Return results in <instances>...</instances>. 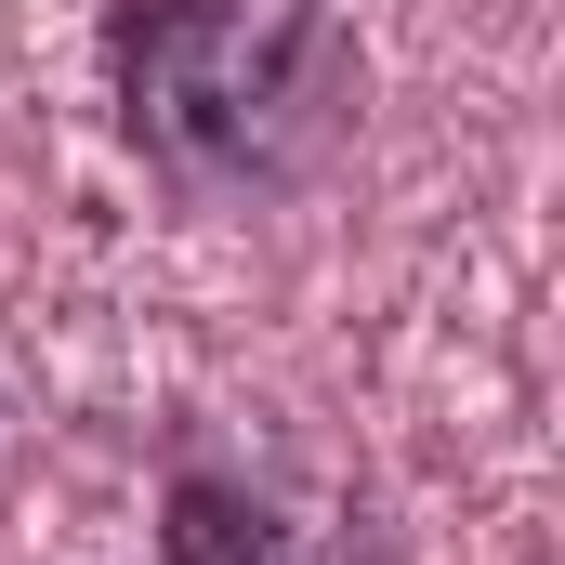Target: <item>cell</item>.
<instances>
[{
  "mask_svg": "<svg viewBox=\"0 0 565 565\" xmlns=\"http://www.w3.org/2000/svg\"><path fill=\"white\" fill-rule=\"evenodd\" d=\"M158 553L171 565H342V553H316V526H289L250 473H171L158 487Z\"/></svg>",
  "mask_w": 565,
  "mask_h": 565,
  "instance_id": "obj_2",
  "label": "cell"
},
{
  "mask_svg": "<svg viewBox=\"0 0 565 565\" xmlns=\"http://www.w3.org/2000/svg\"><path fill=\"white\" fill-rule=\"evenodd\" d=\"M106 93L184 211H277L342 171L369 53L342 0H106Z\"/></svg>",
  "mask_w": 565,
  "mask_h": 565,
  "instance_id": "obj_1",
  "label": "cell"
}]
</instances>
